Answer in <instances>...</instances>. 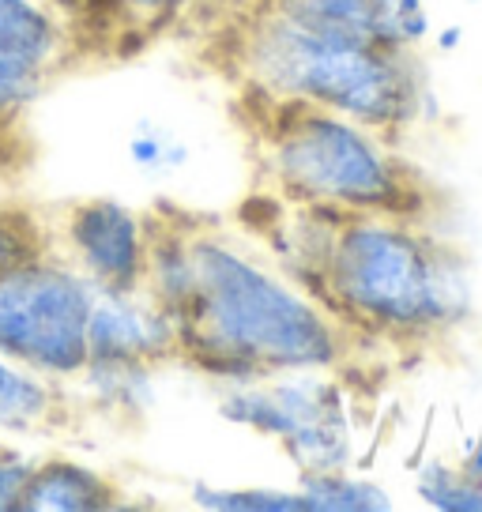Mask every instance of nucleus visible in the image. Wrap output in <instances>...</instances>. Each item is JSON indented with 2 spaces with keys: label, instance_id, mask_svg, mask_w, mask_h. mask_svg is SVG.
<instances>
[{
  "label": "nucleus",
  "instance_id": "nucleus-24",
  "mask_svg": "<svg viewBox=\"0 0 482 512\" xmlns=\"http://www.w3.org/2000/svg\"><path fill=\"white\" fill-rule=\"evenodd\" d=\"M430 38H434L437 53H456V49L467 42V31L460 27V23H445V27H437Z\"/></svg>",
  "mask_w": 482,
  "mask_h": 512
},
{
  "label": "nucleus",
  "instance_id": "nucleus-7",
  "mask_svg": "<svg viewBox=\"0 0 482 512\" xmlns=\"http://www.w3.org/2000/svg\"><path fill=\"white\" fill-rule=\"evenodd\" d=\"M181 354V317L144 287L95 290L87 313V362L166 366Z\"/></svg>",
  "mask_w": 482,
  "mask_h": 512
},
{
  "label": "nucleus",
  "instance_id": "nucleus-1",
  "mask_svg": "<svg viewBox=\"0 0 482 512\" xmlns=\"http://www.w3.org/2000/svg\"><path fill=\"white\" fill-rule=\"evenodd\" d=\"M196 290L181 313V354L208 381H264L298 369H339L351 328L309 290L272 272L215 226H189Z\"/></svg>",
  "mask_w": 482,
  "mask_h": 512
},
{
  "label": "nucleus",
  "instance_id": "nucleus-26",
  "mask_svg": "<svg viewBox=\"0 0 482 512\" xmlns=\"http://www.w3.org/2000/svg\"><path fill=\"white\" fill-rule=\"evenodd\" d=\"M8 128H12V125H0V132H8Z\"/></svg>",
  "mask_w": 482,
  "mask_h": 512
},
{
  "label": "nucleus",
  "instance_id": "nucleus-16",
  "mask_svg": "<svg viewBox=\"0 0 482 512\" xmlns=\"http://www.w3.org/2000/svg\"><path fill=\"white\" fill-rule=\"evenodd\" d=\"M125 155H129V166L140 177L166 181V177L189 170L193 144H189L177 128L162 125L155 117H140V121L132 125L129 140H125Z\"/></svg>",
  "mask_w": 482,
  "mask_h": 512
},
{
  "label": "nucleus",
  "instance_id": "nucleus-3",
  "mask_svg": "<svg viewBox=\"0 0 482 512\" xmlns=\"http://www.w3.org/2000/svg\"><path fill=\"white\" fill-rule=\"evenodd\" d=\"M234 68L260 102H298L339 113L388 140L418 125L434 106L415 49L306 31L260 4L238 34Z\"/></svg>",
  "mask_w": 482,
  "mask_h": 512
},
{
  "label": "nucleus",
  "instance_id": "nucleus-25",
  "mask_svg": "<svg viewBox=\"0 0 482 512\" xmlns=\"http://www.w3.org/2000/svg\"><path fill=\"white\" fill-rule=\"evenodd\" d=\"M460 471H464V475L475 482V486H482V437L464 452V460H460Z\"/></svg>",
  "mask_w": 482,
  "mask_h": 512
},
{
  "label": "nucleus",
  "instance_id": "nucleus-2",
  "mask_svg": "<svg viewBox=\"0 0 482 512\" xmlns=\"http://www.w3.org/2000/svg\"><path fill=\"white\" fill-rule=\"evenodd\" d=\"M351 332L388 343L449 336L471 317V268L411 215L358 211L332 234L317 290Z\"/></svg>",
  "mask_w": 482,
  "mask_h": 512
},
{
  "label": "nucleus",
  "instance_id": "nucleus-21",
  "mask_svg": "<svg viewBox=\"0 0 482 512\" xmlns=\"http://www.w3.org/2000/svg\"><path fill=\"white\" fill-rule=\"evenodd\" d=\"M34 4H46L49 12H57V16L76 31L80 42H91V34L110 38V42L121 38L117 4H113V0H34Z\"/></svg>",
  "mask_w": 482,
  "mask_h": 512
},
{
  "label": "nucleus",
  "instance_id": "nucleus-9",
  "mask_svg": "<svg viewBox=\"0 0 482 512\" xmlns=\"http://www.w3.org/2000/svg\"><path fill=\"white\" fill-rule=\"evenodd\" d=\"M0 53L38 76H57L76 61L80 38L57 12L34 0H0Z\"/></svg>",
  "mask_w": 482,
  "mask_h": 512
},
{
  "label": "nucleus",
  "instance_id": "nucleus-5",
  "mask_svg": "<svg viewBox=\"0 0 482 512\" xmlns=\"http://www.w3.org/2000/svg\"><path fill=\"white\" fill-rule=\"evenodd\" d=\"M95 287L53 245L0 272V354L38 377L68 384L87 366V313Z\"/></svg>",
  "mask_w": 482,
  "mask_h": 512
},
{
  "label": "nucleus",
  "instance_id": "nucleus-13",
  "mask_svg": "<svg viewBox=\"0 0 482 512\" xmlns=\"http://www.w3.org/2000/svg\"><path fill=\"white\" fill-rule=\"evenodd\" d=\"M65 384L38 377L0 354V437H27L49 430L65 415Z\"/></svg>",
  "mask_w": 482,
  "mask_h": 512
},
{
  "label": "nucleus",
  "instance_id": "nucleus-17",
  "mask_svg": "<svg viewBox=\"0 0 482 512\" xmlns=\"http://www.w3.org/2000/svg\"><path fill=\"white\" fill-rule=\"evenodd\" d=\"M189 501L204 512H309L298 486H215L193 482Z\"/></svg>",
  "mask_w": 482,
  "mask_h": 512
},
{
  "label": "nucleus",
  "instance_id": "nucleus-19",
  "mask_svg": "<svg viewBox=\"0 0 482 512\" xmlns=\"http://www.w3.org/2000/svg\"><path fill=\"white\" fill-rule=\"evenodd\" d=\"M38 249H49V223H42L31 208L0 204V272Z\"/></svg>",
  "mask_w": 482,
  "mask_h": 512
},
{
  "label": "nucleus",
  "instance_id": "nucleus-8",
  "mask_svg": "<svg viewBox=\"0 0 482 512\" xmlns=\"http://www.w3.org/2000/svg\"><path fill=\"white\" fill-rule=\"evenodd\" d=\"M159 366L147 362H87V366L65 384L72 400L83 403V411L106 418V422H144L159 403Z\"/></svg>",
  "mask_w": 482,
  "mask_h": 512
},
{
  "label": "nucleus",
  "instance_id": "nucleus-15",
  "mask_svg": "<svg viewBox=\"0 0 482 512\" xmlns=\"http://www.w3.org/2000/svg\"><path fill=\"white\" fill-rule=\"evenodd\" d=\"M283 448L294 471H336V467H354L358 460V433H354V418L343 422H309L287 433L283 441H275Z\"/></svg>",
  "mask_w": 482,
  "mask_h": 512
},
{
  "label": "nucleus",
  "instance_id": "nucleus-14",
  "mask_svg": "<svg viewBox=\"0 0 482 512\" xmlns=\"http://www.w3.org/2000/svg\"><path fill=\"white\" fill-rule=\"evenodd\" d=\"M298 490L306 494L309 512H392L396 501L381 482L358 475L354 467L336 471H302Z\"/></svg>",
  "mask_w": 482,
  "mask_h": 512
},
{
  "label": "nucleus",
  "instance_id": "nucleus-4",
  "mask_svg": "<svg viewBox=\"0 0 482 512\" xmlns=\"http://www.w3.org/2000/svg\"><path fill=\"white\" fill-rule=\"evenodd\" d=\"M260 170L275 196L298 208L385 211L411 219L426 211L422 181L388 136L298 102H264Z\"/></svg>",
  "mask_w": 482,
  "mask_h": 512
},
{
  "label": "nucleus",
  "instance_id": "nucleus-6",
  "mask_svg": "<svg viewBox=\"0 0 482 512\" xmlns=\"http://www.w3.org/2000/svg\"><path fill=\"white\" fill-rule=\"evenodd\" d=\"M151 215L110 196L68 204L49 223V245L95 290H125L144 283Z\"/></svg>",
  "mask_w": 482,
  "mask_h": 512
},
{
  "label": "nucleus",
  "instance_id": "nucleus-22",
  "mask_svg": "<svg viewBox=\"0 0 482 512\" xmlns=\"http://www.w3.org/2000/svg\"><path fill=\"white\" fill-rule=\"evenodd\" d=\"M46 83V76H38L27 64L0 53V125H16L19 117L31 110L34 98L46 91Z\"/></svg>",
  "mask_w": 482,
  "mask_h": 512
},
{
  "label": "nucleus",
  "instance_id": "nucleus-18",
  "mask_svg": "<svg viewBox=\"0 0 482 512\" xmlns=\"http://www.w3.org/2000/svg\"><path fill=\"white\" fill-rule=\"evenodd\" d=\"M415 497L437 512H482V486L467 479L460 464L426 460L415 475Z\"/></svg>",
  "mask_w": 482,
  "mask_h": 512
},
{
  "label": "nucleus",
  "instance_id": "nucleus-11",
  "mask_svg": "<svg viewBox=\"0 0 482 512\" xmlns=\"http://www.w3.org/2000/svg\"><path fill=\"white\" fill-rule=\"evenodd\" d=\"M257 4L306 31L347 34V38H366L377 46L400 49L392 38L396 0H257Z\"/></svg>",
  "mask_w": 482,
  "mask_h": 512
},
{
  "label": "nucleus",
  "instance_id": "nucleus-12",
  "mask_svg": "<svg viewBox=\"0 0 482 512\" xmlns=\"http://www.w3.org/2000/svg\"><path fill=\"white\" fill-rule=\"evenodd\" d=\"M193 219H174V215H151V241H147V264L140 287L159 298L177 317L189 309L196 290V264L193 241H189Z\"/></svg>",
  "mask_w": 482,
  "mask_h": 512
},
{
  "label": "nucleus",
  "instance_id": "nucleus-23",
  "mask_svg": "<svg viewBox=\"0 0 482 512\" xmlns=\"http://www.w3.org/2000/svg\"><path fill=\"white\" fill-rule=\"evenodd\" d=\"M38 456L0 437V512H23V494L34 475Z\"/></svg>",
  "mask_w": 482,
  "mask_h": 512
},
{
  "label": "nucleus",
  "instance_id": "nucleus-10",
  "mask_svg": "<svg viewBox=\"0 0 482 512\" xmlns=\"http://www.w3.org/2000/svg\"><path fill=\"white\" fill-rule=\"evenodd\" d=\"M125 505V490L76 456L38 460L23 494V512H113Z\"/></svg>",
  "mask_w": 482,
  "mask_h": 512
},
{
  "label": "nucleus",
  "instance_id": "nucleus-20",
  "mask_svg": "<svg viewBox=\"0 0 482 512\" xmlns=\"http://www.w3.org/2000/svg\"><path fill=\"white\" fill-rule=\"evenodd\" d=\"M117 4V23L121 34H159L166 27H174L177 19H185L200 0H113Z\"/></svg>",
  "mask_w": 482,
  "mask_h": 512
}]
</instances>
